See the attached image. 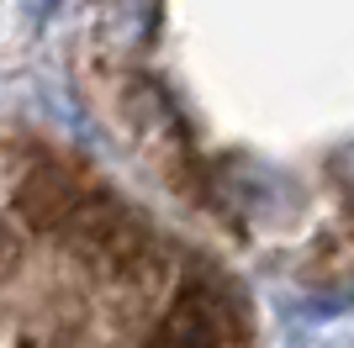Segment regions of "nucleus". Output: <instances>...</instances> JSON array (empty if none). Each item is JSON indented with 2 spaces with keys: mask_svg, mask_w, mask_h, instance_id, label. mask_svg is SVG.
<instances>
[{
  "mask_svg": "<svg viewBox=\"0 0 354 348\" xmlns=\"http://www.w3.org/2000/svg\"><path fill=\"white\" fill-rule=\"evenodd\" d=\"M16 264H21V238L11 232V222L0 217V280H11Z\"/></svg>",
  "mask_w": 354,
  "mask_h": 348,
  "instance_id": "obj_3",
  "label": "nucleus"
},
{
  "mask_svg": "<svg viewBox=\"0 0 354 348\" xmlns=\"http://www.w3.org/2000/svg\"><path fill=\"white\" fill-rule=\"evenodd\" d=\"M333 174H339L344 185H354V148H344L339 159H333Z\"/></svg>",
  "mask_w": 354,
  "mask_h": 348,
  "instance_id": "obj_4",
  "label": "nucleus"
},
{
  "mask_svg": "<svg viewBox=\"0 0 354 348\" xmlns=\"http://www.w3.org/2000/svg\"><path fill=\"white\" fill-rule=\"evenodd\" d=\"M64 243H69V253L80 264H90V269H101V275L117 280L122 269L153 243V232H148V222L138 217L122 195L90 190L85 201H80V211L64 222Z\"/></svg>",
  "mask_w": 354,
  "mask_h": 348,
  "instance_id": "obj_1",
  "label": "nucleus"
},
{
  "mask_svg": "<svg viewBox=\"0 0 354 348\" xmlns=\"http://www.w3.org/2000/svg\"><path fill=\"white\" fill-rule=\"evenodd\" d=\"M85 195H90V185L64 159H32L11 185V217L27 232L48 238V232H64V222L80 211Z\"/></svg>",
  "mask_w": 354,
  "mask_h": 348,
  "instance_id": "obj_2",
  "label": "nucleus"
}]
</instances>
